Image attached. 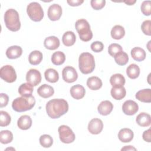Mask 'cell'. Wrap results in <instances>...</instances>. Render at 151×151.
<instances>
[{"label":"cell","mask_w":151,"mask_h":151,"mask_svg":"<svg viewBox=\"0 0 151 151\" xmlns=\"http://www.w3.org/2000/svg\"><path fill=\"white\" fill-rule=\"evenodd\" d=\"M45 109L50 117L58 119L68 111V104L64 99H54L47 102Z\"/></svg>","instance_id":"6da1fadb"},{"label":"cell","mask_w":151,"mask_h":151,"mask_svg":"<svg viewBox=\"0 0 151 151\" xmlns=\"http://www.w3.org/2000/svg\"><path fill=\"white\" fill-rule=\"evenodd\" d=\"M35 104V100L34 96H21L14 99L12 107L15 111L23 112L32 109Z\"/></svg>","instance_id":"7a4b0ae2"},{"label":"cell","mask_w":151,"mask_h":151,"mask_svg":"<svg viewBox=\"0 0 151 151\" xmlns=\"http://www.w3.org/2000/svg\"><path fill=\"white\" fill-rule=\"evenodd\" d=\"M4 22L6 28L11 31H18L21 28L19 14L15 9H9L5 12Z\"/></svg>","instance_id":"3957f363"},{"label":"cell","mask_w":151,"mask_h":151,"mask_svg":"<svg viewBox=\"0 0 151 151\" xmlns=\"http://www.w3.org/2000/svg\"><path fill=\"white\" fill-rule=\"evenodd\" d=\"M78 66L80 71L84 74L93 72L95 68L94 56L89 52H83L78 58Z\"/></svg>","instance_id":"277c9868"},{"label":"cell","mask_w":151,"mask_h":151,"mask_svg":"<svg viewBox=\"0 0 151 151\" xmlns=\"http://www.w3.org/2000/svg\"><path fill=\"white\" fill-rule=\"evenodd\" d=\"M75 27L79 35L80 38L85 42L91 40L93 32L91 31L89 23L85 19H80L76 22Z\"/></svg>","instance_id":"5b68a950"},{"label":"cell","mask_w":151,"mask_h":151,"mask_svg":"<svg viewBox=\"0 0 151 151\" xmlns=\"http://www.w3.org/2000/svg\"><path fill=\"white\" fill-rule=\"evenodd\" d=\"M27 12L31 20L39 22L44 17V11L41 5L37 2H32L28 5Z\"/></svg>","instance_id":"8992f818"},{"label":"cell","mask_w":151,"mask_h":151,"mask_svg":"<svg viewBox=\"0 0 151 151\" xmlns=\"http://www.w3.org/2000/svg\"><path fill=\"white\" fill-rule=\"evenodd\" d=\"M60 140L64 143H71L75 140V134L73 130L66 125H61L58 129Z\"/></svg>","instance_id":"52a82bcc"},{"label":"cell","mask_w":151,"mask_h":151,"mask_svg":"<svg viewBox=\"0 0 151 151\" xmlns=\"http://www.w3.org/2000/svg\"><path fill=\"white\" fill-rule=\"evenodd\" d=\"M0 77L7 83H13L17 79V74L15 69L10 65H6L0 69Z\"/></svg>","instance_id":"ba28073f"},{"label":"cell","mask_w":151,"mask_h":151,"mask_svg":"<svg viewBox=\"0 0 151 151\" xmlns=\"http://www.w3.org/2000/svg\"><path fill=\"white\" fill-rule=\"evenodd\" d=\"M62 77L64 81L68 83H71L77 80L78 74L74 67L66 66L62 71Z\"/></svg>","instance_id":"9c48e42d"},{"label":"cell","mask_w":151,"mask_h":151,"mask_svg":"<svg viewBox=\"0 0 151 151\" xmlns=\"http://www.w3.org/2000/svg\"><path fill=\"white\" fill-rule=\"evenodd\" d=\"M26 80L33 86H36L41 83V75L36 69H30L26 74Z\"/></svg>","instance_id":"30bf717a"},{"label":"cell","mask_w":151,"mask_h":151,"mask_svg":"<svg viewBox=\"0 0 151 151\" xmlns=\"http://www.w3.org/2000/svg\"><path fill=\"white\" fill-rule=\"evenodd\" d=\"M103 128V123L101 119L94 118L91 119L88 124V130L93 134H97L101 132Z\"/></svg>","instance_id":"8fae6325"},{"label":"cell","mask_w":151,"mask_h":151,"mask_svg":"<svg viewBox=\"0 0 151 151\" xmlns=\"http://www.w3.org/2000/svg\"><path fill=\"white\" fill-rule=\"evenodd\" d=\"M138 110V104L133 100H126L124 102L122 106V110L126 115H134L137 112Z\"/></svg>","instance_id":"7c38bea8"},{"label":"cell","mask_w":151,"mask_h":151,"mask_svg":"<svg viewBox=\"0 0 151 151\" xmlns=\"http://www.w3.org/2000/svg\"><path fill=\"white\" fill-rule=\"evenodd\" d=\"M48 17L51 21L58 20L62 15L61 6L57 4H54L50 6L48 9Z\"/></svg>","instance_id":"4fadbf2b"},{"label":"cell","mask_w":151,"mask_h":151,"mask_svg":"<svg viewBox=\"0 0 151 151\" xmlns=\"http://www.w3.org/2000/svg\"><path fill=\"white\" fill-rule=\"evenodd\" d=\"M70 92L73 98L76 100H80L84 97L86 93V90L83 86L76 84L71 87Z\"/></svg>","instance_id":"5bb4252c"},{"label":"cell","mask_w":151,"mask_h":151,"mask_svg":"<svg viewBox=\"0 0 151 151\" xmlns=\"http://www.w3.org/2000/svg\"><path fill=\"white\" fill-rule=\"evenodd\" d=\"M113 105L109 100L102 101L98 106L97 110L99 113L102 116H107L113 110Z\"/></svg>","instance_id":"9a60e30c"},{"label":"cell","mask_w":151,"mask_h":151,"mask_svg":"<svg viewBox=\"0 0 151 151\" xmlns=\"http://www.w3.org/2000/svg\"><path fill=\"white\" fill-rule=\"evenodd\" d=\"M134 134L133 131L128 128L122 129L118 133L119 139L123 143H128L133 139Z\"/></svg>","instance_id":"2e32d148"},{"label":"cell","mask_w":151,"mask_h":151,"mask_svg":"<svg viewBox=\"0 0 151 151\" xmlns=\"http://www.w3.org/2000/svg\"><path fill=\"white\" fill-rule=\"evenodd\" d=\"M38 94L42 98H48L52 96L54 93L53 87L48 84H44L37 89Z\"/></svg>","instance_id":"e0dca14e"},{"label":"cell","mask_w":151,"mask_h":151,"mask_svg":"<svg viewBox=\"0 0 151 151\" xmlns=\"http://www.w3.org/2000/svg\"><path fill=\"white\" fill-rule=\"evenodd\" d=\"M60 40L55 36H50L46 38L44 41V47L48 50H54L60 46Z\"/></svg>","instance_id":"ac0fdd59"},{"label":"cell","mask_w":151,"mask_h":151,"mask_svg":"<svg viewBox=\"0 0 151 151\" xmlns=\"http://www.w3.org/2000/svg\"><path fill=\"white\" fill-rule=\"evenodd\" d=\"M22 54V49L18 45H13L9 47L6 51V55L9 59L19 58Z\"/></svg>","instance_id":"d6986e66"},{"label":"cell","mask_w":151,"mask_h":151,"mask_svg":"<svg viewBox=\"0 0 151 151\" xmlns=\"http://www.w3.org/2000/svg\"><path fill=\"white\" fill-rule=\"evenodd\" d=\"M135 97L140 101H142L143 103H150L151 102V90L150 88L140 90L136 93Z\"/></svg>","instance_id":"ffe728a7"},{"label":"cell","mask_w":151,"mask_h":151,"mask_svg":"<svg viewBox=\"0 0 151 151\" xmlns=\"http://www.w3.org/2000/svg\"><path fill=\"white\" fill-rule=\"evenodd\" d=\"M17 125L21 130H28L32 125V119L28 115L21 116L17 121Z\"/></svg>","instance_id":"44dd1931"},{"label":"cell","mask_w":151,"mask_h":151,"mask_svg":"<svg viewBox=\"0 0 151 151\" xmlns=\"http://www.w3.org/2000/svg\"><path fill=\"white\" fill-rule=\"evenodd\" d=\"M136 123L142 127H147L150 125L151 117L150 114L142 112L139 114L136 118Z\"/></svg>","instance_id":"7402d4cb"},{"label":"cell","mask_w":151,"mask_h":151,"mask_svg":"<svg viewBox=\"0 0 151 151\" xmlns=\"http://www.w3.org/2000/svg\"><path fill=\"white\" fill-rule=\"evenodd\" d=\"M125 78L121 74H115L111 76L110 83L113 87H121L125 84Z\"/></svg>","instance_id":"603a6c76"},{"label":"cell","mask_w":151,"mask_h":151,"mask_svg":"<svg viewBox=\"0 0 151 151\" xmlns=\"http://www.w3.org/2000/svg\"><path fill=\"white\" fill-rule=\"evenodd\" d=\"M102 81L98 77H90L87 80V86L92 90L100 89L102 87Z\"/></svg>","instance_id":"cb8c5ba5"},{"label":"cell","mask_w":151,"mask_h":151,"mask_svg":"<svg viewBox=\"0 0 151 151\" xmlns=\"http://www.w3.org/2000/svg\"><path fill=\"white\" fill-rule=\"evenodd\" d=\"M132 57L137 61H143L146 56L145 51L140 47H134L131 50Z\"/></svg>","instance_id":"d4e9b609"},{"label":"cell","mask_w":151,"mask_h":151,"mask_svg":"<svg viewBox=\"0 0 151 151\" xmlns=\"http://www.w3.org/2000/svg\"><path fill=\"white\" fill-rule=\"evenodd\" d=\"M76 37L75 34L71 31L65 32L62 37L63 43L67 47H70L74 45L76 42Z\"/></svg>","instance_id":"484cf974"},{"label":"cell","mask_w":151,"mask_h":151,"mask_svg":"<svg viewBox=\"0 0 151 151\" xmlns=\"http://www.w3.org/2000/svg\"><path fill=\"white\" fill-rule=\"evenodd\" d=\"M110 93L114 99L120 100L125 97L126 94V90L123 86L121 87H112Z\"/></svg>","instance_id":"4316f807"},{"label":"cell","mask_w":151,"mask_h":151,"mask_svg":"<svg viewBox=\"0 0 151 151\" xmlns=\"http://www.w3.org/2000/svg\"><path fill=\"white\" fill-rule=\"evenodd\" d=\"M42 57V54L41 51L38 50L33 51L29 55V63L32 65H38L41 62Z\"/></svg>","instance_id":"83f0119b"},{"label":"cell","mask_w":151,"mask_h":151,"mask_svg":"<svg viewBox=\"0 0 151 151\" xmlns=\"http://www.w3.org/2000/svg\"><path fill=\"white\" fill-rule=\"evenodd\" d=\"M44 76L47 81L50 83H56L59 79L58 73L53 68H48L45 70Z\"/></svg>","instance_id":"f1b7e54d"},{"label":"cell","mask_w":151,"mask_h":151,"mask_svg":"<svg viewBox=\"0 0 151 151\" xmlns=\"http://www.w3.org/2000/svg\"><path fill=\"white\" fill-rule=\"evenodd\" d=\"M33 86L28 83L22 84L18 88V93L21 96H31L33 92Z\"/></svg>","instance_id":"f546056e"},{"label":"cell","mask_w":151,"mask_h":151,"mask_svg":"<svg viewBox=\"0 0 151 151\" xmlns=\"http://www.w3.org/2000/svg\"><path fill=\"white\" fill-rule=\"evenodd\" d=\"M126 74L131 79L137 78L140 74V68L136 64L129 65L126 69Z\"/></svg>","instance_id":"4dcf8cb0"},{"label":"cell","mask_w":151,"mask_h":151,"mask_svg":"<svg viewBox=\"0 0 151 151\" xmlns=\"http://www.w3.org/2000/svg\"><path fill=\"white\" fill-rule=\"evenodd\" d=\"M125 35V30L124 28L119 25H115L111 31V36L115 40H120Z\"/></svg>","instance_id":"1f68e13d"},{"label":"cell","mask_w":151,"mask_h":151,"mask_svg":"<svg viewBox=\"0 0 151 151\" xmlns=\"http://www.w3.org/2000/svg\"><path fill=\"white\" fill-rule=\"evenodd\" d=\"M65 60V55L62 51H57L52 54L51 57L52 63L56 65L63 64Z\"/></svg>","instance_id":"d6a6232c"},{"label":"cell","mask_w":151,"mask_h":151,"mask_svg":"<svg viewBox=\"0 0 151 151\" xmlns=\"http://www.w3.org/2000/svg\"><path fill=\"white\" fill-rule=\"evenodd\" d=\"M116 63L119 65H126L129 61V57L127 53L122 51L116 54L114 57Z\"/></svg>","instance_id":"836d02e7"},{"label":"cell","mask_w":151,"mask_h":151,"mask_svg":"<svg viewBox=\"0 0 151 151\" xmlns=\"http://www.w3.org/2000/svg\"><path fill=\"white\" fill-rule=\"evenodd\" d=\"M13 140L12 132L8 130H2L0 133V142L2 144H8Z\"/></svg>","instance_id":"e575fe53"},{"label":"cell","mask_w":151,"mask_h":151,"mask_svg":"<svg viewBox=\"0 0 151 151\" xmlns=\"http://www.w3.org/2000/svg\"><path fill=\"white\" fill-rule=\"evenodd\" d=\"M40 143L44 147H50L53 143V139L48 134H43L40 137Z\"/></svg>","instance_id":"d590c367"},{"label":"cell","mask_w":151,"mask_h":151,"mask_svg":"<svg viewBox=\"0 0 151 151\" xmlns=\"http://www.w3.org/2000/svg\"><path fill=\"white\" fill-rule=\"evenodd\" d=\"M10 115L5 111H0V126L1 127L7 126L11 123Z\"/></svg>","instance_id":"8d00e7d4"},{"label":"cell","mask_w":151,"mask_h":151,"mask_svg":"<svg viewBox=\"0 0 151 151\" xmlns=\"http://www.w3.org/2000/svg\"><path fill=\"white\" fill-rule=\"evenodd\" d=\"M123 51L122 50V47H121L120 45L116 44V43H113L109 45V48H108V52L109 54L111 56V57H114L116 54L119 53V52Z\"/></svg>","instance_id":"74e56055"},{"label":"cell","mask_w":151,"mask_h":151,"mask_svg":"<svg viewBox=\"0 0 151 151\" xmlns=\"http://www.w3.org/2000/svg\"><path fill=\"white\" fill-rule=\"evenodd\" d=\"M150 1H145L142 3L140 8L144 15L149 16L151 14V5Z\"/></svg>","instance_id":"f35d334b"},{"label":"cell","mask_w":151,"mask_h":151,"mask_svg":"<svg viewBox=\"0 0 151 151\" xmlns=\"http://www.w3.org/2000/svg\"><path fill=\"white\" fill-rule=\"evenodd\" d=\"M150 26H151V21L150 20H146L143 22L141 25V29L142 32L147 35H151L150 31Z\"/></svg>","instance_id":"ab89813d"},{"label":"cell","mask_w":151,"mask_h":151,"mask_svg":"<svg viewBox=\"0 0 151 151\" xmlns=\"http://www.w3.org/2000/svg\"><path fill=\"white\" fill-rule=\"evenodd\" d=\"M90 4L93 9H94L95 10H100L106 4V1L105 0H91L90 1Z\"/></svg>","instance_id":"60d3db41"},{"label":"cell","mask_w":151,"mask_h":151,"mask_svg":"<svg viewBox=\"0 0 151 151\" xmlns=\"http://www.w3.org/2000/svg\"><path fill=\"white\" fill-rule=\"evenodd\" d=\"M90 47L92 51L96 52H99L103 51L104 48V45L100 41H95L91 44Z\"/></svg>","instance_id":"b9f144b4"},{"label":"cell","mask_w":151,"mask_h":151,"mask_svg":"<svg viewBox=\"0 0 151 151\" xmlns=\"http://www.w3.org/2000/svg\"><path fill=\"white\" fill-rule=\"evenodd\" d=\"M9 97L7 94L5 93H1L0 94V107H5L8 103Z\"/></svg>","instance_id":"7bdbcfd3"},{"label":"cell","mask_w":151,"mask_h":151,"mask_svg":"<svg viewBox=\"0 0 151 151\" xmlns=\"http://www.w3.org/2000/svg\"><path fill=\"white\" fill-rule=\"evenodd\" d=\"M143 139L147 142L150 143L151 142V132H150V129H149L147 130H145L142 135Z\"/></svg>","instance_id":"ee69618b"},{"label":"cell","mask_w":151,"mask_h":151,"mask_svg":"<svg viewBox=\"0 0 151 151\" xmlns=\"http://www.w3.org/2000/svg\"><path fill=\"white\" fill-rule=\"evenodd\" d=\"M67 3L72 6H79L84 2L83 0H67Z\"/></svg>","instance_id":"f6af8a7d"},{"label":"cell","mask_w":151,"mask_h":151,"mask_svg":"<svg viewBox=\"0 0 151 151\" xmlns=\"http://www.w3.org/2000/svg\"><path fill=\"white\" fill-rule=\"evenodd\" d=\"M121 150H136V149L132 146H125L124 147L122 148Z\"/></svg>","instance_id":"bcb514c9"},{"label":"cell","mask_w":151,"mask_h":151,"mask_svg":"<svg viewBox=\"0 0 151 151\" xmlns=\"http://www.w3.org/2000/svg\"><path fill=\"white\" fill-rule=\"evenodd\" d=\"M125 4H126L127 5H133L136 1H135V0H134V1H130V0H129V1H123Z\"/></svg>","instance_id":"7dc6e473"}]
</instances>
